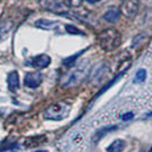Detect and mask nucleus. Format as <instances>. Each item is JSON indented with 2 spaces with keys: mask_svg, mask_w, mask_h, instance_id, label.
Listing matches in <instances>:
<instances>
[{
  "mask_svg": "<svg viewBox=\"0 0 152 152\" xmlns=\"http://www.w3.org/2000/svg\"><path fill=\"white\" fill-rule=\"evenodd\" d=\"M89 69V61L83 60L75 66L73 69H70L61 80V86L63 88H72L76 86L84 80V77L88 74Z\"/></svg>",
  "mask_w": 152,
  "mask_h": 152,
  "instance_id": "nucleus-1",
  "label": "nucleus"
},
{
  "mask_svg": "<svg viewBox=\"0 0 152 152\" xmlns=\"http://www.w3.org/2000/svg\"><path fill=\"white\" fill-rule=\"evenodd\" d=\"M70 110H72V104L66 101H58L50 104L43 113L45 119L49 121H63L68 117Z\"/></svg>",
  "mask_w": 152,
  "mask_h": 152,
  "instance_id": "nucleus-2",
  "label": "nucleus"
},
{
  "mask_svg": "<svg viewBox=\"0 0 152 152\" xmlns=\"http://www.w3.org/2000/svg\"><path fill=\"white\" fill-rule=\"evenodd\" d=\"M98 40L103 50L111 51L119 47L121 42V33L116 28H107L99 33Z\"/></svg>",
  "mask_w": 152,
  "mask_h": 152,
  "instance_id": "nucleus-3",
  "label": "nucleus"
},
{
  "mask_svg": "<svg viewBox=\"0 0 152 152\" xmlns=\"http://www.w3.org/2000/svg\"><path fill=\"white\" fill-rule=\"evenodd\" d=\"M139 0H124L121 6V12L127 18H134L139 13Z\"/></svg>",
  "mask_w": 152,
  "mask_h": 152,
  "instance_id": "nucleus-4",
  "label": "nucleus"
},
{
  "mask_svg": "<svg viewBox=\"0 0 152 152\" xmlns=\"http://www.w3.org/2000/svg\"><path fill=\"white\" fill-rule=\"evenodd\" d=\"M39 4L43 9L56 14H65L67 10L64 2L60 0H39Z\"/></svg>",
  "mask_w": 152,
  "mask_h": 152,
  "instance_id": "nucleus-5",
  "label": "nucleus"
},
{
  "mask_svg": "<svg viewBox=\"0 0 152 152\" xmlns=\"http://www.w3.org/2000/svg\"><path fill=\"white\" fill-rule=\"evenodd\" d=\"M42 83V74L34 72V73H27L24 78V85L31 89H37Z\"/></svg>",
  "mask_w": 152,
  "mask_h": 152,
  "instance_id": "nucleus-6",
  "label": "nucleus"
},
{
  "mask_svg": "<svg viewBox=\"0 0 152 152\" xmlns=\"http://www.w3.org/2000/svg\"><path fill=\"white\" fill-rule=\"evenodd\" d=\"M51 63V58L48 55H39L31 59V65L35 68H45Z\"/></svg>",
  "mask_w": 152,
  "mask_h": 152,
  "instance_id": "nucleus-7",
  "label": "nucleus"
},
{
  "mask_svg": "<svg viewBox=\"0 0 152 152\" xmlns=\"http://www.w3.org/2000/svg\"><path fill=\"white\" fill-rule=\"evenodd\" d=\"M7 84H8V89L10 90L12 92L17 91L19 88V76L17 72H12L9 73L8 78H7Z\"/></svg>",
  "mask_w": 152,
  "mask_h": 152,
  "instance_id": "nucleus-8",
  "label": "nucleus"
},
{
  "mask_svg": "<svg viewBox=\"0 0 152 152\" xmlns=\"http://www.w3.org/2000/svg\"><path fill=\"white\" fill-rule=\"evenodd\" d=\"M57 22H53V20H49V19H39L35 22V26L39 28H42V30H55L58 27Z\"/></svg>",
  "mask_w": 152,
  "mask_h": 152,
  "instance_id": "nucleus-9",
  "label": "nucleus"
},
{
  "mask_svg": "<svg viewBox=\"0 0 152 152\" xmlns=\"http://www.w3.org/2000/svg\"><path fill=\"white\" fill-rule=\"evenodd\" d=\"M103 18L108 23H116L119 18V10L117 8H109L103 15Z\"/></svg>",
  "mask_w": 152,
  "mask_h": 152,
  "instance_id": "nucleus-10",
  "label": "nucleus"
},
{
  "mask_svg": "<svg viewBox=\"0 0 152 152\" xmlns=\"http://www.w3.org/2000/svg\"><path fill=\"white\" fill-rule=\"evenodd\" d=\"M125 146H126V143H125L124 140H121V139L115 140L114 142L107 148V151L108 152H121V151H124Z\"/></svg>",
  "mask_w": 152,
  "mask_h": 152,
  "instance_id": "nucleus-11",
  "label": "nucleus"
},
{
  "mask_svg": "<svg viewBox=\"0 0 152 152\" xmlns=\"http://www.w3.org/2000/svg\"><path fill=\"white\" fill-rule=\"evenodd\" d=\"M12 27H13V23L10 20H5L0 23V41L9 33Z\"/></svg>",
  "mask_w": 152,
  "mask_h": 152,
  "instance_id": "nucleus-12",
  "label": "nucleus"
},
{
  "mask_svg": "<svg viewBox=\"0 0 152 152\" xmlns=\"http://www.w3.org/2000/svg\"><path fill=\"white\" fill-rule=\"evenodd\" d=\"M146 80V70L144 68H141L136 72V74L134 76V80H133V83L135 84H139V83H142L144 82Z\"/></svg>",
  "mask_w": 152,
  "mask_h": 152,
  "instance_id": "nucleus-13",
  "label": "nucleus"
},
{
  "mask_svg": "<svg viewBox=\"0 0 152 152\" xmlns=\"http://www.w3.org/2000/svg\"><path fill=\"white\" fill-rule=\"evenodd\" d=\"M64 2L69 6H78L81 4V0H64Z\"/></svg>",
  "mask_w": 152,
  "mask_h": 152,
  "instance_id": "nucleus-14",
  "label": "nucleus"
},
{
  "mask_svg": "<svg viewBox=\"0 0 152 152\" xmlns=\"http://www.w3.org/2000/svg\"><path fill=\"white\" fill-rule=\"evenodd\" d=\"M133 117H134L133 113H126V114H124L123 116H121V119H123L124 121H131Z\"/></svg>",
  "mask_w": 152,
  "mask_h": 152,
  "instance_id": "nucleus-15",
  "label": "nucleus"
},
{
  "mask_svg": "<svg viewBox=\"0 0 152 152\" xmlns=\"http://www.w3.org/2000/svg\"><path fill=\"white\" fill-rule=\"evenodd\" d=\"M66 30L68 32H70V33H77V34H81V33H82L81 31H78L77 28H75L74 26H69V25L66 26Z\"/></svg>",
  "mask_w": 152,
  "mask_h": 152,
  "instance_id": "nucleus-16",
  "label": "nucleus"
},
{
  "mask_svg": "<svg viewBox=\"0 0 152 152\" xmlns=\"http://www.w3.org/2000/svg\"><path fill=\"white\" fill-rule=\"evenodd\" d=\"M90 4H95V2H98V1H100V0H88Z\"/></svg>",
  "mask_w": 152,
  "mask_h": 152,
  "instance_id": "nucleus-17",
  "label": "nucleus"
},
{
  "mask_svg": "<svg viewBox=\"0 0 152 152\" xmlns=\"http://www.w3.org/2000/svg\"><path fill=\"white\" fill-rule=\"evenodd\" d=\"M35 152H47L45 150H38V151H35Z\"/></svg>",
  "mask_w": 152,
  "mask_h": 152,
  "instance_id": "nucleus-18",
  "label": "nucleus"
},
{
  "mask_svg": "<svg viewBox=\"0 0 152 152\" xmlns=\"http://www.w3.org/2000/svg\"><path fill=\"white\" fill-rule=\"evenodd\" d=\"M150 152H152V149H151V150H150Z\"/></svg>",
  "mask_w": 152,
  "mask_h": 152,
  "instance_id": "nucleus-19",
  "label": "nucleus"
}]
</instances>
